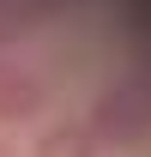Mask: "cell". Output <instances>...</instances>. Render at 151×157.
I'll return each mask as SVG.
<instances>
[{"instance_id":"cell-2","label":"cell","mask_w":151,"mask_h":157,"mask_svg":"<svg viewBox=\"0 0 151 157\" xmlns=\"http://www.w3.org/2000/svg\"><path fill=\"white\" fill-rule=\"evenodd\" d=\"M42 78L30 73V67H18L12 55H0V127L6 121H37V109H42Z\"/></svg>"},{"instance_id":"cell-3","label":"cell","mask_w":151,"mask_h":157,"mask_svg":"<svg viewBox=\"0 0 151 157\" xmlns=\"http://www.w3.org/2000/svg\"><path fill=\"white\" fill-rule=\"evenodd\" d=\"M30 157H97V139H91L85 121H55V127L30 145Z\"/></svg>"},{"instance_id":"cell-1","label":"cell","mask_w":151,"mask_h":157,"mask_svg":"<svg viewBox=\"0 0 151 157\" xmlns=\"http://www.w3.org/2000/svg\"><path fill=\"white\" fill-rule=\"evenodd\" d=\"M85 127H91L97 145H133V139L151 127V109H145V103H133V91H115V97L97 103V115L85 121Z\"/></svg>"},{"instance_id":"cell-4","label":"cell","mask_w":151,"mask_h":157,"mask_svg":"<svg viewBox=\"0 0 151 157\" xmlns=\"http://www.w3.org/2000/svg\"><path fill=\"white\" fill-rule=\"evenodd\" d=\"M0 157H18V151H12V145H6V139H0Z\"/></svg>"}]
</instances>
